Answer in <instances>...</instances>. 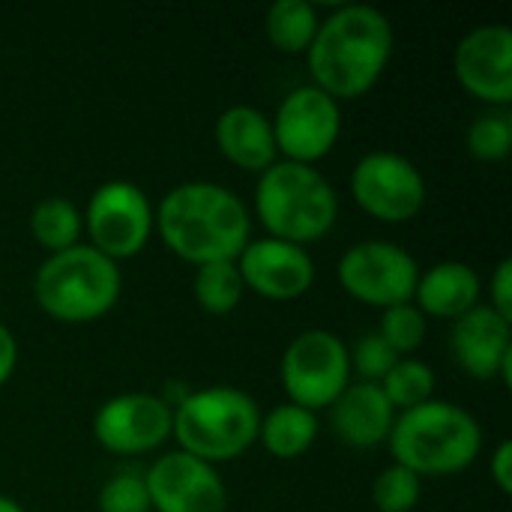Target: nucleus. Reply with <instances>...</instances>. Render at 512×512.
Masks as SVG:
<instances>
[{
    "instance_id": "nucleus-1",
    "label": "nucleus",
    "mask_w": 512,
    "mask_h": 512,
    "mask_svg": "<svg viewBox=\"0 0 512 512\" xmlns=\"http://www.w3.org/2000/svg\"><path fill=\"white\" fill-rule=\"evenodd\" d=\"M393 48V24L381 9L366 3L336 6L321 18L306 51L312 84L336 102L360 99L381 81Z\"/></svg>"
},
{
    "instance_id": "nucleus-2",
    "label": "nucleus",
    "mask_w": 512,
    "mask_h": 512,
    "mask_svg": "<svg viewBox=\"0 0 512 512\" xmlns=\"http://www.w3.org/2000/svg\"><path fill=\"white\" fill-rule=\"evenodd\" d=\"M153 228L177 258L195 267L237 261L252 240L243 198L210 180H189L168 189L153 213Z\"/></svg>"
},
{
    "instance_id": "nucleus-3",
    "label": "nucleus",
    "mask_w": 512,
    "mask_h": 512,
    "mask_svg": "<svg viewBox=\"0 0 512 512\" xmlns=\"http://www.w3.org/2000/svg\"><path fill=\"white\" fill-rule=\"evenodd\" d=\"M393 462L423 477H450L471 468L483 450V429L456 402L429 399L396 417L390 429Z\"/></svg>"
},
{
    "instance_id": "nucleus-4",
    "label": "nucleus",
    "mask_w": 512,
    "mask_h": 512,
    "mask_svg": "<svg viewBox=\"0 0 512 512\" xmlns=\"http://www.w3.org/2000/svg\"><path fill=\"white\" fill-rule=\"evenodd\" d=\"M255 216L273 240L309 246L327 237L339 216L333 183L300 162H273L255 186Z\"/></svg>"
},
{
    "instance_id": "nucleus-5",
    "label": "nucleus",
    "mask_w": 512,
    "mask_h": 512,
    "mask_svg": "<svg viewBox=\"0 0 512 512\" xmlns=\"http://www.w3.org/2000/svg\"><path fill=\"white\" fill-rule=\"evenodd\" d=\"M171 414V435L180 450L207 465L231 462L258 441L261 408L240 387L216 384L192 390Z\"/></svg>"
},
{
    "instance_id": "nucleus-6",
    "label": "nucleus",
    "mask_w": 512,
    "mask_h": 512,
    "mask_svg": "<svg viewBox=\"0 0 512 512\" xmlns=\"http://www.w3.org/2000/svg\"><path fill=\"white\" fill-rule=\"evenodd\" d=\"M123 276L117 261L78 243L66 252L48 255L33 276V297L39 309L60 324H90L105 318L120 300Z\"/></svg>"
},
{
    "instance_id": "nucleus-7",
    "label": "nucleus",
    "mask_w": 512,
    "mask_h": 512,
    "mask_svg": "<svg viewBox=\"0 0 512 512\" xmlns=\"http://www.w3.org/2000/svg\"><path fill=\"white\" fill-rule=\"evenodd\" d=\"M279 375L291 405L330 408L351 384L348 345L333 330H303L288 342Z\"/></svg>"
},
{
    "instance_id": "nucleus-8",
    "label": "nucleus",
    "mask_w": 512,
    "mask_h": 512,
    "mask_svg": "<svg viewBox=\"0 0 512 512\" xmlns=\"http://www.w3.org/2000/svg\"><path fill=\"white\" fill-rule=\"evenodd\" d=\"M336 279L348 297L384 312L414 300L420 264L408 249L390 240H360L339 258Z\"/></svg>"
},
{
    "instance_id": "nucleus-9",
    "label": "nucleus",
    "mask_w": 512,
    "mask_h": 512,
    "mask_svg": "<svg viewBox=\"0 0 512 512\" xmlns=\"http://www.w3.org/2000/svg\"><path fill=\"white\" fill-rule=\"evenodd\" d=\"M81 216L90 246L111 261L138 255L153 234L150 198L129 180H108L96 186Z\"/></svg>"
},
{
    "instance_id": "nucleus-10",
    "label": "nucleus",
    "mask_w": 512,
    "mask_h": 512,
    "mask_svg": "<svg viewBox=\"0 0 512 512\" xmlns=\"http://www.w3.org/2000/svg\"><path fill=\"white\" fill-rule=\"evenodd\" d=\"M351 195L372 219L402 225L420 216L426 204V180L408 156L372 150L351 171Z\"/></svg>"
},
{
    "instance_id": "nucleus-11",
    "label": "nucleus",
    "mask_w": 512,
    "mask_h": 512,
    "mask_svg": "<svg viewBox=\"0 0 512 512\" xmlns=\"http://www.w3.org/2000/svg\"><path fill=\"white\" fill-rule=\"evenodd\" d=\"M270 123L276 150L285 156V162L315 165L336 147L342 135V108L315 84H303L279 102Z\"/></svg>"
},
{
    "instance_id": "nucleus-12",
    "label": "nucleus",
    "mask_w": 512,
    "mask_h": 512,
    "mask_svg": "<svg viewBox=\"0 0 512 512\" xmlns=\"http://www.w3.org/2000/svg\"><path fill=\"white\" fill-rule=\"evenodd\" d=\"M171 402L153 393H120L99 405L93 438L117 456H138L171 438Z\"/></svg>"
},
{
    "instance_id": "nucleus-13",
    "label": "nucleus",
    "mask_w": 512,
    "mask_h": 512,
    "mask_svg": "<svg viewBox=\"0 0 512 512\" xmlns=\"http://www.w3.org/2000/svg\"><path fill=\"white\" fill-rule=\"evenodd\" d=\"M150 510L156 512H225L228 492L213 465L174 450L153 462L144 474Z\"/></svg>"
},
{
    "instance_id": "nucleus-14",
    "label": "nucleus",
    "mask_w": 512,
    "mask_h": 512,
    "mask_svg": "<svg viewBox=\"0 0 512 512\" xmlns=\"http://www.w3.org/2000/svg\"><path fill=\"white\" fill-rule=\"evenodd\" d=\"M456 81L480 102L507 108L512 102V30L483 24L462 36L453 54Z\"/></svg>"
},
{
    "instance_id": "nucleus-15",
    "label": "nucleus",
    "mask_w": 512,
    "mask_h": 512,
    "mask_svg": "<svg viewBox=\"0 0 512 512\" xmlns=\"http://www.w3.org/2000/svg\"><path fill=\"white\" fill-rule=\"evenodd\" d=\"M234 264L243 276V285L264 300H297L315 282V264L309 252L273 237L249 240Z\"/></svg>"
},
{
    "instance_id": "nucleus-16",
    "label": "nucleus",
    "mask_w": 512,
    "mask_h": 512,
    "mask_svg": "<svg viewBox=\"0 0 512 512\" xmlns=\"http://www.w3.org/2000/svg\"><path fill=\"white\" fill-rule=\"evenodd\" d=\"M450 351L471 378L495 381L512 360V324L489 306H477L453 321Z\"/></svg>"
},
{
    "instance_id": "nucleus-17",
    "label": "nucleus",
    "mask_w": 512,
    "mask_h": 512,
    "mask_svg": "<svg viewBox=\"0 0 512 512\" xmlns=\"http://www.w3.org/2000/svg\"><path fill=\"white\" fill-rule=\"evenodd\" d=\"M219 153L252 174H264L273 162H279L273 123L270 117L255 105H231L219 114L213 129Z\"/></svg>"
},
{
    "instance_id": "nucleus-18",
    "label": "nucleus",
    "mask_w": 512,
    "mask_h": 512,
    "mask_svg": "<svg viewBox=\"0 0 512 512\" xmlns=\"http://www.w3.org/2000/svg\"><path fill=\"white\" fill-rule=\"evenodd\" d=\"M396 423V411L381 393L378 384L360 381L348 384V390L330 405V426L339 441H345L354 450L378 447L390 438V429Z\"/></svg>"
},
{
    "instance_id": "nucleus-19",
    "label": "nucleus",
    "mask_w": 512,
    "mask_h": 512,
    "mask_svg": "<svg viewBox=\"0 0 512 512\" xmlns=\"http://www.w3.org/2000/svg\"><path fill=\"white\" fill-rule=\"evenodd\" d=\"M480 291L483 285L471 264L441 261L420 273L411 303L423 312V318L459 321L462 315L480 306Z\"/></svg>"
},
{
    "instance_id": "nucleus-20",
    "label": "nucleus",
    "mask_w": 512,
    "mask_h": 512,
    "mask_svg": "<svg viewBox=\"0 0 512 512\" xmlns=\"http://www.w3.org/2000/svg\"><path fill=\"white\" fill-rule=\"evenodd\" d=\"M318 438V417L315 411H306L300 405L282 402L267 417H261L258 441L264 450L276 459H300L312 450Z\"/></svg>"
},
{
    "instance_id": "nucleus-21",
    "label": "nucleus",
    "mask_w": 512,
    "mask_h": 512,
    "mask_svg": "<svg viewBox=\"0 0 512 512\" xmlns=\"http://www.w3.org/2000/svg\"><path fill=\"white\" fill-rule=\"evenodd\" d=\"M318 24V9L309 0H276L264 15L267 42L282 54H306Z\"/></svg>"
},
{
    "instance_id": "nucleus-22",
    "label": "nucleus",
    "mask_w": 512,
    "mask_h": 512,
    "mask_svg": "<svg viewBox=\"0 0 512 512\" xmlns=\"http://www.w3.org/2000/svg\"><path fill=\"white\" fill-rule=\"evenodd\" d=\"M81 231H84V216L75 207V201H69L63 195L42 198L33 207V213H30V234L51 255L78 246L81 243Z\"/></svg>"
},
{
    "instance_id": "nucleus-23",
    "label": "nucleus",
    "mask_w": 512,
    "mask_h": 512,
    "mask_svg": "<svg viewBox=\"0 0 512 512\" xmlns=\"http://www.w3.org/2000/svg\"><path fill=\"white\" fill-rule=\"evenodd\" d=\"M192 294L207 315H231L240 306L246 285L234 261H213L195 267Z\"/></svg>"
},
{
    "instance_id": "nucleus-24",
    "label": "nucleus",
    "mask_w": 512,
    "mask_h": 512,
    "mask_svg": "<svg viewBox=\"0 0 512 512\" xmlns=\"http://www.w3.org/2000/svg\"><path fill=\"white\" fill-rule=\"evenodd\" d=\"M378 387L387 396V402L393 405V411H408V408H417L432 399L435 372L423 360L399 357L396 366L384 375V381Z\"/></svg>"
},
{
    "instance_id": "nucleus-25",
    "label": "nucleus",
    "mask_w": 512,
    "mask_h": 512,
    "mask_svg": "<svg viewBox=\"0 0 512 512\" xmlns=\"http://www.w3.org/2000/svg\"><path fill=\"white\" fill-rule=\"evenodd\" d=\"M375 333L393 348L396 357H408L426 342V318L414 303H399L381 312Z\"/></svg>"
},
{
    "instance_id": "nucleus-26",
    "label": "nucleus",
    "mask_w": 512,
    "mask_h": 512,
    "mask_svg": "<svg viewBox=\"0 0 512 512\" xmlns=\"http://www.w3.org/2000/svg\"><path fill=\"white\" fill-rule=\"evenodd\" d=\"M420 495L423 480L396 462L384 468L372 483V504L378 512H411L420 504Z\"/></svg>"
},
{
    "instance_id": "nucleus-27",
    "label": "nucleus",
    "mask_w": 512,
    "mask_h": 512,
    "mask_svg": "<svg viewBox=\"0 0 512 512\" xmlns=\"http://www.w3.org/2000/svg\"><path fill=\"white\" fill-rule=\"evenodd\" d=\"M468 150L480 162H501L512 150V117L501 111L480 114L468 126Z\"/></svg>"
},
{
    "instance_id": "nucleus-28",
    "label": "nucleus",
    "mask_w": 512,
    "mask_h": 512,
    "mask_svg": "<svg viewBox=\"0 0 512 512\" xmlns=\"http://www.w3.org/2000/svg\"><path fill=\"white\" fill-rule=\"evenodd\" d=\"M99 512H150V495L141 471H117L99 489Z\"/></svg>"
},
{
    "instance_id": "nucleus-29",
    "label": "nucleus",
    "mask_w": 512,
    "mask_h": 512,
    "mask_svg": "<svg viewBox=\"0 0 512 512\" xmlns=\"http://www.w3.org/2000/svg\"><path fill=\"white\" fill-rule=\"evenodd\" d=\"M351 357V372H357L363 381L369 384H381L384 375L396 366V354L393 348L378 336V333H366L354 342V348H348Z\"/></svg>"
},
{
    "instance_id": "nucleus-30",
    "label": "nucleus",
    "mask_w": 512,
    "mask_h": 512,
    "mask_svg": "<svg viewBox=\"0 0 512 512\" xmlns=\"http://www.w3.org/2000/svg\"><path fill=\"white\" fill-rule=\"evenodd\" d=\"M489 309L512 324V261L504 258L489 279Z\"/></svg>"
},
{
    "instance_id": "nucleus-31",
    "label": "nucleus",
    "mask_w": 512,
    "mask_h": 512,
    "mask_svg": "<svg viewBox=\"0 0 512 512\" xmlns=\"http://www.w3.org/2000/svg\"><path fill=\"white\" fill-rule=\"evenodd\" d=\"M489 471H492L495 486H498L504 495H510L512 492V444L510 441H501V444L495 447Z\"/></svg>"
},
{
    "instance_id": "nucleus-32",
    "label": "nucleus",
    "mask_w": 512,
    "mask_h": 512,
    "mask_svg": "<svg viewBox=\"0 0 512 512\" xmlns=\"http://www.w3.org/2000/svg\"><path fill=\"white\" fill-rule=\"evenodd\" d=\"M18 366V342L12 336V330L6 324H0V387L12 378Z\"/></svg>"
},
{
    "instance_id": "nucleus-33",
    "label": "nucleus",
    "mask_w": 512,
    "mask_h": 512,
    "mask_svg": "<svg viewBox=\"0 0 512 512\" xmlns=\"http://www.w3.org/2000/svg\"><path fill=\"white\" fill-rule=\"evenodd\" d=\"M0 512H24V507L18 501L6 498V495H0Z\"/></svg>"
}]
</instances>
